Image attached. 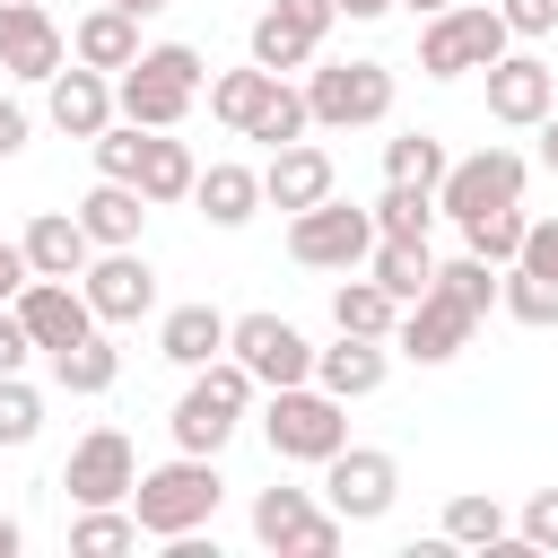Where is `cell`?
<instances>
[{"label": "cell", "instance_id": "6da1fadb", "mask_svg": "<svg viewBox=\"0 0 558 558\" xmlns=\"http://www.w3.org/2000/svg\"><path fill=\"white\" fill-rule=\"evenodd\" d=\"M209 87V61L201 44H140L131 70H113V113L140 122V131H174Z\"/></svg>", "mask_w": 558, "mask_h": 558}, {"label": "cell", "instance_id": "7a4b0ae2", "mask_svg": "<svg viewBox=\"0 0 558 558\" xmlns=\"http://www.w3.org/2000/svg\"><path fill=\"white\" fill-rule=\"evenodd\" d=\"M218 497H227L218 453H174V462H157V471H140V480H131V523H140V541L209 532Z\"/></svg>", "mask_w": 558, "mask_h": 558}, {"label": "cell", "instance_id": "3957f363", "mask_svg": "<svg viewBox=\"0 0 558 558\" xmlns=\"http://www.w3.org/2000/svg\"><path fill=\"white\" fill-rule=\"evenodd\" d=\"M253 375L218 349L209 366H192V384H183V401L166 410V427H174V453H227V436L244 427V410H253Z\"/></svg>", "mask_w": 558, "mask_h": 558}, {"label": "cell", "instance_id": "277c9868", "mask_svg": "<svg viewBox=\"0 0 558 558\" xmlns=\"http://www.w3.org/2000/svg\"><path fill=\"white\" fill-rule=\"evenodd\" d=\"M262 445L279 453V462H331L340 445H349V401H331L323 384H279L270 401H262Z\"/></svg>", "mask_w": 558, "mask_h": 558}, {"label": "cell", "instance_id": "5b68a950", "mask_svg": "<svg viewBox=\"0 0 558 558\" xmlns=\"http://www.w3.org/2000/svg\"><path fill=\"white\" fill-rule=\"evenodd\" d=\"M506 44H514V35H506L497 0H453V9H436V17L418 26V70H427V78H471V70H488Z\"/></svg>", "mask_w": 558, "mask_h": 558}, {"label": "cell", "instance_id": "8992f818", "mask_svg": "<svg viewBox=\"0 0 558 558\" xmlns=\"http://www.w3.org/2000/svg\"><path fill=\"white\" fill-rule=\"evenodd\" d=\"M305 113H314V131H366L392 113V70L384 61H323V70H305Z\"/></svg>", "mask_w": 558, "mask_h": 558}, {"label": "cell", "instance_id": "52a82bcc", "mask_svg": "<svg viewBox=\"0 0 558 558\" xmlns=\"http://www.w3.org/2000/svg\"><path fill=\"white\" fill-rule=\"evenodd\" d=\"M288 253H296L305 270H366V253H375V209L323 192L314 209L288 218Z\"/></svg>", "mask_w": 558, "mask_h": 558}, {"label": "cell", "instance_id": "ba28073f", "mask_svg": "<svg viewBox=\"0 0 558 558\" xmlns=\"http://www.w3.org/2000/svg\"><path fill=\"white\" fill-rule=\"evenodd\" d=\"M523 183H532V157L523 148H471V157H453L445 166V183H436V218H480V209H506V201H523Z\"/></svg>", "mask_w": 558, "mask_h": 558}, {"label": "cell", "instance_id": "9c48e42d", "mask_svg": "<svg viewBox=\"0 0 558 558\" xmlns=\"http://www.w3.org/2000/svg\"><path fill=\"white\" fill-rule=\"evenodd\" d=\"M227 357H235L262 392H279V384H314V340H305L288 314H235V323H227Z\"/></svg>", "mask_w": 558, "mask_h": 558}, {"label": "cell", "instance_id": "30bf717a", "mask_svg": "<svg viewBox=\"0 0 558 558\" xmlns=\"http://www.w3.org/2000/svg\"><path fill=\"white\" fill-rule=\"evenodd\" d=\"M253 541L279 558H331L349 541V523L331 506H314V488H262L253 497Z\"/></svg>", "mask_w": 558, "mask_h": 558}, {"label": "cell", "instance_id": "8fae6325", "mask_svg": "<svg viewBox=\"0 0 558 558\" xmlns=\"http://www.w3.org/2000/svg\"><path fill=\"white\" fill-rule=\"evenodd\" d=\"M392 497H401V462H392L384 445H340V453L323 462V506H331L340 523H384Z\"/></svg>", "mask_w": 558, "mask_h": 558}, {"label": "cell", "instance_id": "7c38bea8", "mask_svg": "<svg viewBox=\"0 0 558 558\" xmlns=\"http://www.w3.org/2000/svg\"><path fill=\"white\" fill-rule=\"evenodd\" d=\"M131 480H140V453L122 427H87L61 462V497L70 506H131Z\"/></svg>", "mask_w": 558, "mask_h": 558}, {"label": "cell", "instance_id": "4fadbf2b", "mask_svg": "<svg viewBox=\"0 0 558 558\" xmlns=\"http://www.w3.org/2000/svg\"><path fill=\"white\" fill-rule=\"evenodd\" d=\"M78 296L96 305L105 331H113V323H140V314H157V270H148L140 244H113V253H96V262L78 270Z\"/></svg>", "mask_w": 558, "mask_h": 558}, {"label": "cell", "instance_id": "5bb4252c", "mask_svg": "<svg viewBox=\"0 0 558 558\" xmlns=\"http://www.w3.org/2000/svg\"><path fill=\"white\" fill-rule=\"evenodd\" d=\"M471 331H480V314H471V305H453L445 288H427L418 305H401V323H392V349H401L410 366H453V357L471 349Z\"/></svg>", "mask_w": 558, "mask_h": 558}, {"label": "cell", "instance_id": "9a60e30c", "mask_svg": "<svg viewBox=\"0 0 558 558\" xmlns=\"http://www.w3.org/2000/svg\"><path fill=\"white\" fill-rule=\"evenodd\" d=\"M480 78H488V122H506V131H532V122L558 105V70H549L541 52H514V44H506Z\"/></svg>", "mask_w": 558, "mask_h": 558}, {"label": "cell", "instance_id": "2e32d148", "mask_svg": "<svg viewBox=\"0 0 558 558\" xmlns=\"http://www.w3.org/2000/svg\"><path fill=\"white\" fill-rule=\"evenodd\" d=\"M61 61H70V35L52 26V9L44 0H0V70L26 78V87H44Z\"/></svg>", "mask_w": 558, "mask_h": 558}, {"label": "cell", "instance_id": "e0dca14e", "mask_svg": "<svg viewBox=\"0 0 558 558\" xmlns=\"http://www.w3.org/2000/svg\"><path fill=\"white\" fill-rule=\"evenodd\" d=\"M17 323H26L35 357H52V349H70V340L96 331V305L78 296V279H26L17 288Z\"/></svg>", "mask_w": 558, "mask_h": 558}, {"label": "cell", "instance_id": "ac0fdd59", "mask_svg": "<svg viewBox=\"0 0 558 558\" xmlns=\"http://www.w3.org/2000/svg\"><path fill=\"white\" fill-rule=\"evenodd\" d=\"M44 113H52L61 140H96V131L113 122V78L87 70V61H61V70L44 78Z\"/></svg>", "mask_w": 558, "mask_h": 558}, {"label": "cell", "instance_id": "d6986e66", "mask_svg": "<svg viewBox=\"0 0 558 558\" xmlns=\"http://www.w3.org/2000/svg\"><path fill=\"white\" fill-rule=\"evenodd\" d=\"M340 174H331V148H314V140H288V148H270V166H262V209H314L323 192H331Z\"/></svg>", "mask_w": 558, "mask_h": 558}, {"label": "cell", "instance_id": "ffe728a7", "mask_svg": "<svg viewBox=\"0 0 558 558\" xmlns=\"http://www.w3.org/2000/svg\"><path fill=\"white\" fill-rule=\"evenodd\" d=\"M17 253H26V270H35V279H78V270L96 262V244H87L78 209H35V218H26V235H17Z\"/></svg>", "mask_w": 558, "mask_h": 558}, {"label": "cell", "instance_id": "44dd1931", "mask_svg": "<svg viewBox=\"0 0 558 558\" xmlns=\"http://www.w3.org/2000/svg\"><path fill=\"white\" fill-rule=\"evenodd\" d=\"M384 375H392V340L340 331L331 349H314V384H323L331 401H366V392H384Z\"/></svg>", "mask_w": 558, "mask_h": 558}, {"label": "cell", "instance_id": "7402d4cb", "mask_svg": "<svg viewBox=\"0 0 558 558\" xmlns=\"http://www.w3.org/2000/svg\"><path fill=\"white\" fill-rule=\"evenodd\" d=\"M218 349H227V314H218L209 296H192V305H166V314H157V357H166V366H183V375H192V366H209Z\"/></svg>", "mask_w": 558, "mask_h": 558}, {"label": "cell", "instance_id": "603a6c76", "mask_svg": "<svg viewBox=\"0 0 558 558\" xmlns=\"http://www.w3.org/2000/svg\"><path fill=\"white\" fill-rule=\"evenodd\" d=\"M70 61L105 70V78H113V70H131V61H140V17H131V9H113V0H96V9L70 26Z\"/></svg>", "mask_w": 558, "mask_h": 558}, {"label": "cell", "instance_id": "cb8c5ba5", "mask_svg": "<svg viewBox=\"0 0 558 558\" xmlns=\"http://www.w3.org/2000/svg\"><path fill=\"white\" fill-rule=\"evenodd\" d=\"M192 201H201V218L209 227H253V209H262V166H235V157H218V166H201L192 174Z\"/></svg>", "mask_w": 558, "mask_h": 558}, {"label": "cell", "instance_id": "d4e9b609", "mask_svg": "<svg viewBox=\"0 0 558 558\" xmlns=\"http://www.w3.org/2000/svg\"><path fill=\"white\" fill-rule=\"evenodd\" d=\"M78 227H87V244H96V253H113V244H140V227H148V192H140V183H113V174H96V192L78 201Z\"/></svg>", "mask_w": 558, "mask_h": 558}, {"label": "cell", "instance_id": "484cf974", "mask_svg": "<svg viewBox=\"0 0 558 558\" xmlns=\"http://www.w3.org/2000/svg\"><path fill=\"white\" fill-rule=\"evenodd\" d=\"M366 279H375L392 305H418V296H427V279H436V253H427V235H375V253H366Z\"/></svg>", "mask_w": 558, "mask_h": 558}, {"label": "cell", "instance_id": "4316f807", "mask_svg": "<svg viewBox=\"0 0 558 558\" xmlns=\"http://www.w3.org/2000/svg\"><path fill=\"white\" fill-rule=\"evenodd\" d=\"M192 174H201V157L174 140V131H148L140 140V192H148V209H166V201H192Z\"/></svg>", "mask_w": 558, "mask_h": 558}, {"label": "cell", "instance_id": "83f0119b", "mask_svg": "<svg viewBox=\"0 0 558 558\" xmlns=\"http://www.w3.org/2000/svg\"><path fill=\"white\" fill-rule=\"evenodd\" d=\"M392 323H401V305L366 279V270H349L340 288H331V331H357V340H392Z\"/></svg>", "mask_w": 558, "mask_h": 558}, {"label": "cell", "instance_id": "f1b7e54d", "mask_svg": "<svg viewBox=\"0 0 558 558\" xmlns=\"http://www.w3.org/2000/svg\"><path fill=\"white\" fill-rule=\"evenodd\" d=\"M113 375H122V349L105 340V323H96L87 340L52 349V384H61V392H78V401H87V392H113Z\"/></svg>", "mask_w": 558, "mask_h": 558}, {"label": "cell", "instance_id": "f546056e", "mask_svg": "<svg viewBox=\"0 0 558 558\" xmlns=\"http://www.w3.org/2000/svg\"><path fill=\"white\" fill-rule=\"evenodd\" d=\"M436 532H445V549H497L514 523H506V506H497V497L462 488V497H445V523H436Z\"/></svg>", "mask_w": 558, "mask_h": 558}, {"label": "cell", "instance_id": "4dcf8cb0", "mask_svg": "<svg viewBox=\"0 0 558 558\" xmlns=\"http://www.w3.org/2000/svg\"><path fill=\"white\" fill-rule=\"evenodd\" d=\"M497 314H514L523 331H558V279L506 262V270H497Z\"/></svg>", "mask_w": 558, "mask_h": 558}, {"label": "cell", "instance_id": "1f68e13d", "mask_svg": "<svg viewBox=\"0 0 558 558\" xmlns=\"http://www.w3.org/2000/svg\"><path fill=\"white\" fill-rule=\"evenodd\" d=\"M314 131V113H305V87H288V78H270V96L253 105V122L235 131V140H262V148H288V140H305Z\"/></svg>", "mask_w": 558, "mask_h": 558}, {"label": "cell", "instance_id": "d6a6232c", "mask_svg": "<svg viewBox=\"0 0 558 558\" xmlns=\"http://www.w3.org/2000/svg\"><path fill=\"white\" fill-rule=\"evenodd\" d=\"M445 140L436 131H401V140H384V183H418V192H436L445 183Z\"/></svg>", "mask_w": 558, "mask_h": 558}, {"label": "cell", "instance_id": "836d02e7", "mask_svg": "<svg viewBox=\"0 0 558 558\" xmlns=\"http://www.w3.org/2000/svg\"><path fill=\"white\" fill-rule=\"evenodd\" d=\"M314 52H323V44H314L296 17H279V9H262V17H253V61H262V70H279V78H288V70H305Z\"/></svg>", "mask_w": 558, "mask_h": 558}, {"label": "cell", "instance_id": "e575fe53", "mask_svg": "<svg viewBox=\"0 0 558 558\" xmlns=\"http://www.w3.org/2000/svg\"><path fill=\"white\" fill-rule=\"evenodd\" d=\"M523 227H532V218H523V201L480 209V218H462V253H480V262H497V270H506V262L523 253Z\"/></svg>", "mask_w": 558, "mask_h": 558}, {"label": "cell", "instance_id": "d590c367", "mask_svg": "<svg viewBox=\"0 0 558 558\" xmlns=\"http://www.w3.org/2000/svg\"><path fill=\"white\" fill-rule=\"evenodd\" d=\"M113 549H140L131 506H78V523H70V558H113Z\"/></svg>", "mask_w": 558, "mask_h": 558}, {"label": "cell", "instance_id": "8d00e7d4", "mask_svg": "<svg viewBox=\"0 0 558 558\" xmlns=\"http://www.w3.org/2000/svg\"><path fill=\"white\" fill-rule=\"evenodd\" d=\"M270 78H279V70H262V61H244V70H218V78H209V113H218L227 131H244V122H253V105L270 96Z\"/></svg>", "mask_w": 558, "mask_h": 558}, {"label": "cell", "instance_id": "74e56055", "mask_svg": "<svg viewBox=\"0 0 558 558\" xmlns=\"http://www.w3.org/2000/svg\"><path fill=\"white\" fill-rule=\"evenodd\" d=\"M427 288H445L453 305H471L480 323L497 314V262H480V253H453V262H436V279Z\"/></svg>", "mask_w": 558, "mask_h": 558}, {"label": "cell", "instance_id": "f35d334b", "mask_svg": "<svg viewBox=\"0 0 558 558\" xmlns=\"http://www.w3.org/2000/svg\"><path fill=\"white\" fill-rule=\"evenodd\" d=\"M427 227H436V192H418V183L375 192V235H427Z\"/></svg>", "mask_w": 558, "mask_h": 558}, {"label": "cell", "instance_id": "ab89813d", "mask_svg": "<svg viewBox=\"0 0 558 558\" xmlns=\"http://www.w3.org/2000/svg\"><path fill=\"white\" fill-rule=\"evenodd\" d=\"M35 436H44V392L26 375H0V453H17Z\"/></svg>", "mask_w": 558, "mask_h": 558}, {"label": "cell", "instance_id": "60d3db41", "mask_svg": "<svg viewBox=\"0 0 558 558\" xmlns=\"http://www.w3.org/2000/svg\"><path fill=\"white\" fill-rule=\"evenodd\" d=\"M140 140H148V131L113 113V122H105V131L87 140V148H96V174H113V183H131V174H140Z\"/></svg>", "mask_w": 558, "mask_h": 558}, {"label": "cell", "instance_id": "b9f144b4", "mask_svg": "<svg viewBox=\"0 0 558 558\" xmlns=\"http://www.w3.org/2000/svg\"><path fill=\"white\" fill-rule=\"evenodd\" d=\"M497 17H506V35H523V44H541V35L558 26V0H497Z\"/></svg>", "mask_w": 558, "mask_h": 558}, {"label": "cell", "instance_id": "7bdbcfd3", "mask_svg": "<svg viewBox=\"0 0 558 558\" xmlns=\"http://www.w3.org/2000/svg\"><path fill=\"white\" fill-rule=\"evenodd\" d=\"M514 541H523V549H558V488H541V497L523 506V523H514Z\"/></svg>", "mask_w": 558, "mask_h": 558}, {"label": "cell", "instance_id": "ee69618b", "mask_svg": "<svg viewBox=\"0 0 558 558\" xmlns=\"http://www.w3.org/2000/svg\"><path fill=\"white\" fill-rule=\"evenodd\" d=\"M514 262H523V270H541V279H558V218H532Z\"/></svg>", "mask_w": 558, "mask_h": 558}, {"label": "cell", "instance_id": "f6af8a7d", "mask_svg": "<svg viewBox=\"0 0 558 558\" xmlns=\"http://www.w3.org/2000/svg\"><path fill=\"white\" fill-rule=\"evenodd\" d=\"M26 357H35V340H26L17 305H0V375H26Z\"/></svg>", "mask_w": 558, "mask_h": 558}, {"label": "cell", "instance_id": "bcb514c9", "mask_svg": "<svg viewBox=\"0 0 558 558\" xmlns=\"http://www.w3.org/2000/svg\"><path fill=\"white\" fill-rule=\"evenodd\" d=\"M270 9H279V17H296V26L314 35V44H323V35L340 26V9H331V0H270Z\"/></svg>", "mask_w": 558, "mask_h": 558}, {"label": "cell", "instance_id": "7dc6e473", "mask_svg": "<svg viewBox=\"0 0 558 558\" xmlns=\"http://www.w3.org/2000/svg\"><path fill=\"white\" fill-rule=\"evenodd\" d=\"M26 131H35V113H26L17 96H0V166H9L17 148H26Z\"/></svg>", "mask_w": 558, "mask_h": 558}, {"label": "cell", "instance_id": "c3c4849f", "mask_svg": "<svg viewBox=\"0 0 558 558\" xmlns=\"http://www.w3.org/2000/svg\"><path fill=\"white\" fill-rule=\"evenodd\" d=\"M35 270H26V253H17V235H0V305H17V288H26Z\"/></svg>", "mask_w": 558, "mask_h": 558}, {"label": "cell", "instance_id": "681fc988", "mask_svg": "<svg viewBox=\"0 0 558 558\" xmlns=\"http://www.w3.org/2000/svg\"><path fill=\"white\" fill-rule=\"evenodd\" d=\"M532 131H541V166H549V174H558V105H549V113H541V122H532Z\"/></svg>", "mask_w": 558, "mask_h": 558}, {"label": "cell", "instance_id": "f907efd6", "mask_svg": "<svg viewBox=\"0 0 558 558\" xmlns=\"http://www.w3.org/2000/svg\"><path fill=\"white\" fill-rule=\"evenodd\" d=\"M17 549H26V523H17V514H0V558H17Z\"/></svg>", "mask_w": 558, "mask_h": 558}, {"label": "cell", "instance_id": "816d5d0a", "mask_svg": "<svg viewBox=\"0 0 558 558\" xmlns=\"http://www.w3.org/2000/svg\"><path fill=\"white\" fill-rule=\"evenodd\" d=\"M331 9H340V17H357V26H366V17H384V9H392V0H331Z\"/></svg>", "mask_w": 558, "mask_h": 558}, {"label": "cell", "instance_id": "f5cc1de1", "mask_svg": "<svg viewBox=\"0 0 558 558\" xmlns=\"http://www.w3.org/2000/svg\"><path fill=\"white\" fill-rule=\"evenodd\" d=\"M392 9H410V17H436V9H453V0H392Z\"/></svg>", "mask_w": 558, "mask_h": 558}, {"label": "cell", "instance_id": "db71d44e", "mask_svg": "<svg viewBox=\"0 0 558 558\" xmlns=\"http://www.w3.org/2000/svg\"><path fill=\"white\" fill-rule=\"evenodd\" d=\"M113 9H131V17H157V9H174V0H113Z\"/></svg>", "mask_w": 558, "mask_h": 558}]
</instances>
